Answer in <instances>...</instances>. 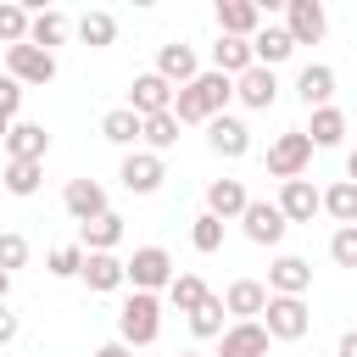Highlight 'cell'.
<instances>
[{"mask_svg": "<svg viewBox=\"0 0 357 357\" xmlns=\"http://www.w3.org/2000/svg\"><path fill=\"white\" fill-rule=\"evenodd\" d=\"M234 100L251 106V112H268V106L279 100V78H273V67H251V73H240V78H234Z\"/></svg>", "mask_w": 357, "mask_h": 357, "instance_id": "18", "label": "cell"}, {"mask_svg": "<svg viewBox=\"0 0 357 357\" xmlns=\"http://www.w3.org/2000/svg\"><path fill=\"white\" fill-rule=\"evenodd\" d=\"M335 357H357V329H346V335H340V346H335Z\"/></svg>", "mask_w": 357, "mask_h": 357, "instance_id": "44", "label": "cell"}, {"mask_svg": "<svg viewBox=\"0 0 357 357\" xmlns=\"http://www.w3.org/2000/svg\"><path fill=\"white\" fill-rule=\"evenodd\" d=\"M262 17L268 11L257 0H218V33H229V39H257Z\"/></svg>", "mask_w": 357, "mask_h": 357, "instance_id": "15", "label": "cell"}, {"mask_svg": "<svg viewBox=\"0 0 357 357\" xmlns=\"http://www.w3.org/2000/svg\"><path fill=\"white\" fill-rule=\"evenodd\" d=\"M89 357H134V346H123V340H106V346H95Z\"/></svg>", "mask_w": 357, "mask_h": 357, "instance_id": "43", "label": "cell"}, {"mask_svg": "<svg viewBox=\"0 0 357 357\" xmlns=\"http://www.w3.org/2000/svg\"><path fill=\"white\" fill-rule=\"evenodd\" d=\"M6 134H11V123H6V117H0V145H6Z\"/></svg>", "mask_w": 357, "mask_h": 357, "instance_id": "47", "label": "cell"}, {"mask_svg": "<svg viewBox=\"0 0 357 357\" xmlns=\"http://www.w3.org/2000/svg\"><path fill=\"white\" fill-rule=\"evenodd\" d=\"M61 206H67V218H73L78 229L112 212V206H106V184H95V178H67V190H61Z\"/></svg>", "mask_w": 357, "mask_h": 357, "instance_id": "7", "label": "cell"}, {"mask_svg": "<svg viewBox=\"0 0 357 357\" xmlns=\"http://www.w3.org/2000/svg\"><path fill=\"white\" fill-rule=\"evenodd\" d=\"M251 56H257V67H279V61H290V56H296V39H290V28H273V22H262V33L251 39Z\"/></svg>", "mask_w": 357, "mask_h": 357, "instance_id": "25", "label": "cell"}, {"mask_svg": "<svg viewBox=\"0 0 357 357\" xmlns=\"http://www.w3.org/2000/svg\"><path fill=\"white\" fill-rule=\"evenodd\" d=\"M84 257H89L84 245H56V251L45 257V273H50V279H78V273H84Z\"/></svg>", "mask_w": 357, "mask_h": 357, "instance_id": "38", "label": "cell"}, {"mask_svg": "<svg viewBox=\"0 0 357 357\" xmlns=\"http://www.w3.org/2000/svg\"><path fill=\"white\" fill-rule=\"evenodd\" d=\"M39 184H45V162H6V173H0L6 195H39Z\"/></svg>", "mask_w": 357, "mask_h": 357, "instance_id": "31", "label": "cell"}, {"mask_svg": "<svg viewBox=\"0 0 357 357\" xmlns=\"http://www.w3.org/2000/svg\"><path fill=\"white\" fill-rule=\"evenodd\" d=\"M206 301H212V290H206V279H201V273H178V279L167 284V307H173V312H184V318H190V312H201Z\"/></svg>", "mask_w": 357, "mask_h": 357, "instance_id": "27", "label": "cell"}, {"mask_svg": "<svg viewBox=\"0 0 357 357\" xmlns=\"http://www.w3.org/2000/svg\"><path fill=\"white\" fill-rule=\"evenodd\" d=\"M67 33H73V17H67V11H33L28 45H39V50L56 56V45H67Z\"/></svg>", "mask_w": 357, "mask_h": 357, "instance_id": "26", "label": "cell"}, {"mask_svg": "<svg viewBox=\"0 0 357 357\" xmlns=\"http://www.w3.org/2000/svg\"><path fill=\"white\" fill-rule=\"evenodd\" d=\"M6 296H11V273H0V307H6Z\"/></svg>", "mask_w": 357, "mask_h": 357, "instance_id": "45", "label": "cell"}, {"mask_svg": "<svg viewBox=\"0 0 357 357\" xmlns=\"http://www.w3.org/2000/svg\"><path fill=\"white\" fill-rule=\"evenodd\" d=\"M17 268H28V240L17 229H0V273H17Z\"/></svg>", "mask_w": 357, "mask_h": 357, "instance_id": "39", "label": "cell"}, {"mask_svg": "<svg viewBox=\"0 0 357 357\" xmlns=\"http://www.w3.org/2000/svg\"><path fill=\"white\" fill-rule=\"evenodd\" d=\"M257 67V56H251V39H229V33H218V45H212V73H223V78H240V73H251Z\"/></svg>", "mask_w": 357, "mask_h": 357, "instance_id": "24", "label": "cell"}, {"mask_svg": "<svg viewBox=\"0 0 357 357\" xmlns=\"http://www.w3.org/2000/svg\"><path fill=\"white\" fill-rule=\"evenodd\" d=\"M223 312H229V307H223V296H212L201 312H190V335H195V340H223V329H229V324H223Z\"/></svg>", "mask_w": 357, "mask_h": 357, "instance_id": "35", "label": "cell"}, {"mask_svg": "<svg viewBox=\"0 0 357 357\" xmlns=\"http://www.w3.org/2000/svg\"><path fill=\"white\" fill-rule=\"evenodd\" d=\"M117 240H123V218L117 212H106V218H95V223L78 229V245L84 251H117Z\"/></svg>", "mask_w": 357, "mask_h": 357, "instance_id": "32", "label": "cell"}, {"mask_svg": "<svg viewBox=\"0 0 357 357\" xmlns=\"http://www.w3.org/2000/svg\"><path fill=\"white\" fill-rule=\"evenodd\" d=\"M178 357H201V351H178Z\"/></svg>", "mask_w": 357, "mask_h": 357, "instance_id": "48", "label": "cell"}, {"mask_svg": "<svg viewBox=\"0 0 357 357\" xmlns=\"http://www.w3.org/2000/svg\"><path fill=\"white\" fill-rule=\"evenodd\" d=\"M234 100V78H223V73H201L195 84H184L178 95H173V117H178V128L184 123H212V117H223V106Z\"/></svg>", "mask_w": 357, "mask_h": 357, "instance_id": "1", "label": "cell"}, {"mask_svg": "<svg viewBox=\"0 0 357 357\" xmlns=\"http://www.w3.org/2000/svg\"><path fill=\"white\" fill-rule=\"evenodd\" d=\"M117 178H123V190H128V195H156V190H162V178H167V162H162L156 151H128V156H123V167H117Z\"/></svg>", "mask_w": 357, "mask_h": 357, "instance_id": "6", "label": "cell"}, {"mask_svg": "<svg viewBox=\"0 0 357 357\" xmlns=\"http://www.w3.org/2000/svg\"><path fill=\"white\" fill-rule=\"evenodd\" d=\"M6 73L28 89V84H50L56 78V56L50 50H39V45H11L6 50Z\"/></svg>", "mask_w": 357, "mask_h": 357, "instance_id": "10", "label": "cell"}, {"mask_svg": "<svg viewBox=\"0 0 357 357\" xmlns=\"http://www.w3.org/2000/svg\"><path fill=\"white\" fill-rule=\"evenodd\" d=\"M173 279H178V268H173V251H167V245H139V251L128 257V284H134V290L162 296Z\"/></svg>", "mask_w": 357, "mask_h": 357, "instance_id": "3", "label": "cell"}, {"mask_svg": "<svg viewBox=\"0 0 357 357\" xmlns=\"http://www.w3.org/2000/svg\"><path fill=\"white\" fill-rule=\"evenodd\" d=\"M329 257H335V268H357V223L329 234Z\"/></svg>", "mask_w": 357, "mask_h": 357, "instance_id": "40", "label": "cell"}, {"mask_svg": "<svg viewBox=\"0 0 357 357\" xmlns=\"http://www.w3.org/2000/svg\"><path fill=\"white\" fill-rule=\"evenodd\" d=\"M73 33H78L89 50H106V45H117V17H112V11H84V17L73 22Z\"/></svg>", "mask_w": 357, "mask_h": 357, "instance_id": "29", "label": "cell"}, {"mask_svg": "<svg viewBox=\"0 0 357 357\" xmlns=\"http://www.w3.org/2000/svg\"><path fill=\"white\" fill-rule=\"evenodd\" d=\"M296 100H301L307 112L329 106V100H335V67H324V61H307V67L296 73Z\"/></svg>", "mask_w": 357, "mask_h": 357, "instance_id": "19", "label": "cell"}, {"mask_svg": "<svg viewBox=\"0 0 357 357\" xmlns=\"http://www.w3.org/2000/svg\"><path fill=\"white\" fill-rule=\"evenodd\" d=\"M45 151H50L45 123H11V134H6V162H45Z\"/></svg>", "mask_w": 357, "mask_h": 357, "instance_id": "21", "label": "cell"}, {"mask_svg": "<svg viewBox=\"0 0 357 357\" xmlns=\"http://www.w3.org/2000/svg\"><path fill=\"white\" fill-rule=\"evenodd\" d=\"M307 139H312V151L340 145V139H346V112H340V106H318L312 123H307Z\"/></svg>", "mask_w": 357, "mask_h": 357, "instance_id": "28", "label": "cell"}, {"mask_svg": "<svg viewBox=\"0 0 357 357\" xmlns=\"http://www.w3.org/2000/svg\"><path fill=\"white\" fill-rule=\"evenodd\" d=\"M151 73H162L173 89H184V84H195L206 67H201L195 45H178V39H173V45H156V67H151Z\"/></svg>", "mask_w": 357, "mask_h": 357, "instance_id": "9", "label": "cell"}, {"mask_svg": "<svg viewBox=\"0 0 357 357\" xmlns=\"http://www.w3.org/2000/svg\"><path fill=\"white\" fill-rule=\"evenodd\" d=\"M206 145H212V156H223V162H240L245 151H251V128L240 123V117H212L206 123Z\"/></svg>", "mask_w": 357, "mask_h": 357, "instance_id": "16", "label": "cell"}, {"mask_svg": "<svg viewBox=\"0 0 357 357\" xmlns=\"http://www.w3.org/2000/svg\"><path fill=\"white\" fill-rule=\"evenodd\" d=\"M17 112H22V84L6 73V78H0V117H6V123H17Z\"/></svg>", "mask_w": 357, "mask_h": 357, "instance_id": "41", "label": "cell"}, {"mask_svg": "<svg viewBox=\"0 0 357 357\" xmlns=\"http://www.w3.org/2000/svg\"><path fill=\"white\" fill-rule=\"evenodd\" d=\"M223 307L234 312V324H251V318H262V307H268V284H257V279H234V284L223 290Z\"/></svg>", "mask_w": 357, "mask_h": 357, "instance_id": "23", "label": "cell"}, {"mask_svg": "<svg viewBox=\"0 0 357 357\" xmlns=\"http://www.w3.org/2000/svg\"><path fill=\"white\" fill-rule=\"evenodd\" d=\"M346 178H351V184H357V151H351V156H346Z\"/></svg>", "mask_w": 357, "mask_h": 357, "instance_id": "46", "label": "cell"}, {"mask_svg": "<svg viewBox=\"0 0 357 357\" xmlns=\"http://www.w3.org/2000/svg\"><path fill=\"white\" fill-rule=\"evenodd\" d=\"M245 206H251V195H245L240 178H212V184H206V212H212V218L229 223V218H245Z\"/></svg>", "mask_w": 357, "mask_h": 357, "instance_id": "22", "label": "cell"}, {"mask_svg": "<svg viewBox=\"0 0 357 357\" xmlns=\"http://www.w3.org/2000/svg\"><path fill=\"white\" fill-rule=\"evenodd\" d=\"M218 357H268V329H262V318L229 324L223 340H218Z\"/></svg>", "mask_w": 357, "mask_h": 357, "instance_id": "20", "label": "cell"}, {"mask_svg": "<svg viewBox=\"0 0 357 357\" xmlns=\"http://www.w3.org/2000/svg\"><path fill=\"white\" fill-rule=\"evenodd\" d=\"M307 162H312V139H307V128H284V134L268 145V173H273L279 184L301 178V173H307Z\"/></svg>", "mask_w": 357, "mask_h": 357, "instance_id": "4", "label": "cell"}, {"mask_svg": "<svg viewBox=\"0 0 357 357\" xmlns=\"http://www.w3.org/2000/svg\"><path fill=\"white\" fill-rule=\"evenodd\" d=\"M11 340H17V312L0 307V346H11Z\"/></svg>", "mask_w": 357, "mask_h": 357, "instance_id": "42", "label": "cell"}, {"mask_svg": "<svg viewBox=\"0 0 357 357\" xmlns=\"http://www.w3.org/2000/svg\"><path fill=\"white\" fill-rule=\"evenodd\" d=\"M28 28H33V11L17 6V0H0V45H28Z\"/></svg>", "mask_w": 357, "mask_h": 357, "instance_id": "34", "label": "cell"}, {"mask_svg": "<svg viewBox=\"0 0 357 357\" xmlns=\"http://www.w3.org/2000/svg\"><path fill=\"white\" fill-rule=\"evenodd\" d=\"M156 335H162V296L134 290V296L123 301V312H117V340H123V346H151Z\"/></svg>", "mask_w": 357, "mask_h": 357, "instance_id": "2", "label": "cell"}, {"mask_svg": "<svg viewBox=\"0 0 357 357\" xmlns=\"http://www.w3.org/2000/svg\"><path fill=\"white\" fill-rule=\"evenodd\" d=\"M139 134H145V117L128 112V106H112V112L100 117V139H112V145H134Z\"/></svg>", "mask_w": 357, "mask_h": 357, "instance_id": "30", "label": "cell"}, {"mask_svg": "<svg viewBox=\"0 0 357 357\" xmlns=\"http://www.w3.org/2000/svg\"><path fill=\"white\" fill-rule=\"evenodd\" d=\"M139 139H145V151H156V156H162V151H173V145H178V117H173V112L145 117V134H139Z\"/></svg>", "mask_w": 357, "mask_h": 357, "instance_id": "36", "label": "cell"}, {"mask_svg": "<svg viewBox=\"0 0 357 357\" xmlns=\"http://www.w3.org/2000/svg\"><path fill=\"white\" fill-rule=\"evenodd\" d=\"M240 229H245V240H251V245H279L290 223H284L279 201H251V206H245V218H240Z\"/></svg>", "mask_w": 357, "mask_h": 357, "instance_id": "13", "label": "cell"}, {"mask_svg": "<svg viewBox=\"0 0 357 357\" xmlns=\"http://www.w3.org/2000/svg\"><path fill=\"white\" fill-rule=\"evenodd\" d=\"M173 84L162 78V73H139L134 78V89H128V112H139V117H162V112H173Z\"/></svg>", "mask_w": 357, "mask_h": 357, "instance_id": "11", "label": "cell"}, {"mask_svg": "<svg viewBox=\"0 0 357 357\" xmlns=\"http://www.w3.org/2000/svg\"><path fill=\"white\" fill-rule=\"evenodd\" d=\"M78 279H84L95 296H112V290H123V284H128V262H123L117 251H89Z\"/></svg>", "mask_w": 357, "mask_h": 357, "instance_id": "14", "label": "cell"}, {"mask_svg": "<svg viewBox=\"0 0 357 357\" xmlns=\"http://www.w3.org/2000/svg\"><path fill=\"white\" fill-rule=\"evenodd\" d=\"M279 212H284V223H312L324 212V190L312 178H290V184H279Z\"/></svg>", "mask_w": 357, "mask_h": 357, "instance_id": "12", "label": "cell"}, {"mask_svg": "<svg viewBox=\"0 0 357 357\" xmlns=\"http://www.w3.org/2000/svg\"><path fill=\"white\" fill-rule=\"evenodd\" d=\"M324 212H329L340 229H351V223H357V184H351V178H335V184L324 190Z\"/></svg>", "mask_w": 357, "mask_h": 357, "instance_id": "33", "label": "cell"}, {"mask_svg": "<svg viewBox=\"0 0 357 357\" xmlns=\"http://www.w3.org/2000/svg\"><path fill=\"white\" fill-rule=\"evenodd\" d=\"M262 329H268V340H301V335L312 329V312H307L301 296H268Z\"/></svg>", "mask_w": 357, "mask_h": 357, "instance_id": "5", "label": "cell"}, {"mask_svg": "<svg viewBox=\"0 0 357 357\" xmlns=\"http://www.w3.org/2000/svg\"><path fill=\"white\" fill-rule=\"evenodd\" d=\"M284 28H290L296 45H318V39L329 33V11H324V0H284Z\"/></svg>", "mask_w": 357, "mask_h": 357, "instance_id": "8", "label": "cell"}, {"mask_svg": "<svg viewBox=\"0 0 357 357\" xmlns=\"http://www.w3.org/2000/svg\"><path fill=\"white\" fill-rule=\"evenodd\" d=\"M190 245H195L201 257H212V251H223V218H212V212H201V218L190 223Z\"/></svg>", "mask_w": 357, "mask_h": 357, "instance_id": "37", "label": "cell"}, {"mask_svg": "<svg viewBox=\"0 0 357 357\" xmlns=\"http://www.w3.org/2000/svg\"><path fill=\"white\" fill-rule=\"evenodd\" d=\"M312 290V262L307 257H273V268H268V296H307Z\"/></svg>", "mask_w": 357, "mask_h": 357, "instance_id": "17", "label": "cell"}]
</instances>
